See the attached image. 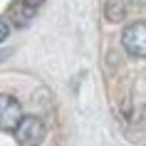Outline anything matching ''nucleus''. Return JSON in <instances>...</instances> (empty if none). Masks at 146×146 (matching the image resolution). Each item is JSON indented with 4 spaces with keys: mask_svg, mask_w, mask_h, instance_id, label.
I'll return each mask as SVG.
<instances>
[{
    "mask_svg": "<svg viewBox=\"0 0 146 146\" xmlns=\"http://www.w3.org/2000/svg\"><path fill=\"white\" fill-rule=\"evenodd\" d=\"M15 139L20 146H40L42 139H45V124L40 116H20L15 129Z\"/></svg>",
    "mask_w": 146,
    "mask_h": 146,
    "instance_id": "1",
    "label": "nucleus"
},
{
    "mask_svg": "<svg viewBox=\"0 0 146 146\" xmlns=\"http://www.w3.org/2000/svg\"><path fill=\"white\" fill-rule=\"evenodd\" d=\"M121 45H124V50H126L131 57L144 60L146 57V23L144 20H136V23H131V25L124 27Z\"/></svg>",
    "mask_w": 146,
    "mask_h": 146,
    "instance_id": "2",
    "label": "nucleus"
},
{
    "mask_svg": "<svg viewBox=\"0 0 146 146\" xmlns=\"http://www.w3.org/2000/svg\"><path fill=\"white\" fill-rule=\"evenodd\" d=\"M23 116V107L13 94H0V131H13Z\"/></svg>",
    "mask_w": 146,
    "mask_h": 146,
    "instance_id": "3",
    "label": "nucleus"
},
{
    "mask_svg": "<svg viewBox=\"0 0 146 146\" xmlns=\"http://www.w3.org/2000/svg\"><path fill=\"white\" fill-rule=\"evenodd\" d=\"M10 15H13V23H15V27H25V25H27L32 17H35V10L27 8L23 0H17L15 5H13V10H10Z\"/></svg>",
    "mask_w": 146,
    "mask_h": 146,
    "instance_id": "4",
    "label": "nucleus"
},
{
    "mask_svg": "<svg viewBox=\"0 0 146 146\" xmlns=\"http://www.w3.org/2000/svg\"><path fill=\"white\" fill-rule=\"evenodd\" d=\"M104 15H107L109 23H121L124 17H126V5H124V0H107Z\"/></svg>",
    "mask_w": 146,
    "mask_h": 146,
    "instance_id": "5",
    "label": "nucleus"
},
{
    "mask_svg": "<svg viewBox=\"0 0 146 146\" xmlns=\"http://www.w3.org/2000/svg\"><path fill=\"white\" fill-rule=\"evenodd\" d=\"M10 35V25L5 23V20H3V17H0V42H3V40L8 37Z\"/></svg>",
    "mask_w": 146,
    "mask_h": 146,
    "instance_id": "6",
    "label": "nucleus"
},
{
    "mask_svg": "<svg viewBox=\"0 0 146 146\" xmlns=\"http://www.w3.org/2000/svg\"><path fill=\"white\" fill-rule=\"evenodd\" d=\"M25 5H27V8H32V10H37L40 5H42V3H45V0H23Z\"/></svg>",
    "mask_w": 146,
    "mask_h": 146,
    "instance_id": "7",
    "label": "nucleus"
},
{
    "mask_svg": "<svg viewBox=\"0 0 146 146\" xmlns=\"http://www.w3.org/2000/svg\"><path fill=\"white\" fill-rule=\"evenodd\" d=\"M129 3H131V5H136V8H144L146 0H129Z\"/></svg>",
    "mask_w": 146,
    "mask_h": 146,
    "instance_id": "8",
    "label": "nucleus"
}]
</instances>
